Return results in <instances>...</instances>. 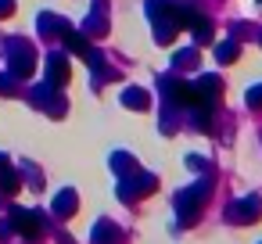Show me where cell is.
I'll return each mask as SVG.
<instances>
[{"mask_svg":"<svg viewBox=\"0 0 262 244\" xmlns=\"http://www.w3.org/2000/svg\"><path fill=\"white\" fill-rule=\"evenodd\" d=\"M36 219H40L36 212H22V208H15V212H11V226H15V230H22L26 237H36V233H40V223H36Z\"/></svg>","mask_w":262,"mask_h":244,"instance_id":"277c9868","label":"cell"},{"mask_svg":"<svg viewBox=\"0 0 262 244\" xmlns=\"http://www.w3.org/2000/svg\"><path fill=\"white\" fill-rule=\"evenodd\" d=\"M47 83H51V86H65V83H69V58H65L61 51H54V54L47 58Z\"/></svg>","mask_w":262,"mask_h":244,"instance_id":"3957f363","label":"cell"},{"mask_svg":"<svg viewBox=\"0 0 262 244\" xmlns=\"http://www.w3.org/2000/svg\"><path fill=\"white\" fill-rule=\"evenodd\" d=\"M40 33H43V36H65L69 26H65L58 15H47V11H43V15H40Z\"/></svg>","mask_w":262,"mask_h":244,"instance_id":"8992f818","label":"cell"},{"mask_svg":"<svg viewBox=\"0 0 262 244\" xmlns=\"http://www.w3.org/2000/svg\"><path fill=\"white\" fill-rule=\"evenodd\" d=\"M248 104H255V108L262 104V86H251V90H248Z\"/></svg>","mask_w":262,"mask_h":244,"instance_id":"4fadbf2b","label":"cell"},{"mask_svg":"<svg viewBox=\"0 0 262 244\" xmlns=\"http://www.w3.org/2000/svg\"><path fill=\"white\" fill-rule=\"evenodd\" d=\"M4 54H8V72H11L15 79L33 76V65H36L33 47H26L22 40H8V43H4Z\"/></svg>","mask_w":262,"mask_h":244,"instance_id":"6da1fadb","label":"cell"},{"mask_svg":"<svg viewBox=\"0 0 262 244\" xmlns=\"http://www.w3.org/2000/svg\"><path fill=\"white\" fill-rule=\"evenodd\" d=\"M122 104H126V108H133V112H144V108L151 104V97H147V90H140V86H129V90L122 94Z\"/></svg>","mask_w":262,"mask_h":244,"instance_id":"52a82bcc","label":"cell"},{"mask_svg":"<svg viewBox=\"0 0 262 244\" xmlns=\"http://www.w3.org/2000/svg\"><path fill=\"white\" fill-rule=\"evenodd\" d=\"M112 237H119V233H115V230H112V226H108V223H101V226H97V230H94V240H97V244H108V240H112Z\"/></svg>","mask_w":262,"mask_h":244,"instance_id":"7c38bea8","label":"cell"},{"mask_svg":"<svg viewBox=\"0 0 262 244\" xmlns=\"http://www.w3.org/2000/svg\"><path fill=\"white\" fill-rule=\"evenodd\" d=\"M0 187H4V194H15V190H18V176H15V169H0Z\"/></svg>","mask_w":262,"mask_h":244,"instance_id":"8fae6325","label":"cell"},{"mask_svg":"<svg viewBox=\"0 0 262 244\" xmlns=\"http://www.w3.org/2000/svg\"><path fill=\"white\" fill-rule=\"evenodd\" d=\"M258 43H262V33H258Z\"/></svg>","mask_w":262,"mask_h":244,"instance_id":"9a60e30c","label":"cell"},{"mask_svg":"<svg viewBox=\"0 0 262 244\" xmlns=\"http://www.w3.org/2000/svg\"><path fill=\"white\" fill-rule=\"evenodd\" d=\"M172 65H176V72H183V69H194V65H198V47H183V51H176Z\"/></svg>","mask_w":262,"mask_h":244,"instance_id":"9c48e42d","label":"cell"},{"mask_svg":"<svg viewBox=\"0 0 262 244\" xmlns=\"http://www.w3.org/2000/svg\"><path fill=\"white\" fill-rule=\"evenodd\" d=\"M15 11V0H0V18H8Z\"/></svg>","mask_w":262,"mask_h":244,"instance_id":"5bb4252c","label":"cell"},{"mask_svg":"<svg viewBox=\"0 0 262 244\" xmlns=\"http://www.w3.org/2000/svg\"><path fill=\"white\" fill-rule=\"evenodd\" d=\"M54 212H58V215H72V212H76V194H72V190H61V194L54 197Z\"/></svg>","mask_w":262,"mask_h":244,"instance_id":"30bf717a","label":"cell"},{"mask_svg":"<svg viewBox=\"0 0 262 244\" xmlns=\"http://www.w3.org/2000/svg\"><path fill=\"white\" fill-rule=\"evenodd\" d=\"M230 215H233L237 223H251V219L258 215V197H244V201H237V205L230 208Z\"/></svg>","mask_w":262,"mask_h":244,"instance_id":"5b68a950","label":"cell"},{"mask_svg":"<svg viewBox=\"0 0 262 244\" xmlns=\"http://www.w3.org/2000/svg\"><path fill=\"white\" fill-rule=\"evenodd\" d=\"M83 29H86V36H104L108 33V4H104V0H94V8H90Z\"/></svg>","mask_w":262,"mask_h":244,"instance_id":"7a4b0ae2","label":"cell"},{"mask_svg":"<svg viewBox=\"0 0 262 244\" xmlns=\"http://www.w3.org/2000/svg\"><path fill=\"white\" fill-rule=\"evenodd\" d=\"M237 54H241V43H237V36H230V40H223V43L215 47V61H219V65H230Z\"/></svg>","mask_w":262,"mask_h":244,"instance_id":"ba28073f","label":"cell"}]
</instances>
